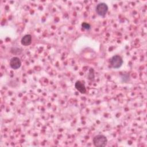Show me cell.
Returning a JSON list of instances; mask_svg holds the SVG:
<instances>
[{
  "label": "cell",
  "instance_id": "1",
  "mask_svg": "<svg viewBox=\"0 0 147 147\" xmlns=\"http://www.w3.org/2000/svg\"><path fill=\"white\" fill-rule=\"evenodd\" d=\"M107 143V139L106 137L102 134L95 136L93 138V144L94 146L97 147L105 146Z\"/></svg>",
  "mask_w": 147,
  "mask_h": 147
},
{
  "label": "cell",
  "instance_id": "2",
  "mask_svg": "<svg viewBox=\"0 0 147 147\" xmlns=\"http://www.w3.org/2000/svg\"><path fill=\"white\" fill-rule=\"evenodd\" d=\"M110 65L113 68H119L123 64V60L119 55H114L110 59Z\"/></svg>",
  "mask_w": 147,
  "mask_h": 147
},
{
  "label": "cell",
  "instance_id": "3",
  "mask_svg": "<svg viewBox=\"0 0 147 147\" xmlns=\"http://www.w3.org/2000/svg\"><path fill=\"white\" fill-rule=\"evenodd\" d=\"M108 11V6L104 2L99 3L96 6V12L97 14L101 16L105 17Z\"/></svg>",
  "mask_w": 147,
  "mask_h": 147
},
{
  "label": "cell",
  "instance_id": "4",
  "mask_svg": "<svg viewBox=\"0 0 147 147\" xmlns=\"http://www.w3.org/2000/svg\"><path fill=\"white\" fill-rule=\"evenodd\" d=\"M21 65V60L18 57H13L10 60V66L14 69H18Z\"/></svg>",
  "mask_w": 147,
  "mask_h": 147
},
{
  "label": "cell",
  "instance_id": "5",
  "mask_svg": "<svg viewBox=\"0 0 147 147\" xmlns=\"http://www.w3.org/2000/svg\"><path fill=\"white\" fill-rule=\"evenodd\" d=\"M75 88L82 94H85L86 92V88L84 84L80 81H76L75 84Z\"/></svg>",
  "mask_w": 147,
  "mask_h": 147
},
{
  "label": "cell",
  "instance_id": "6",
  "mask_svg": "<svg viewBox=\"0 0 147 147\" xmlns=\"http://www.w3.org/2000/svg\"><path fill=\"white\" fill-rule=\"evenodd\" d=\"M21 44L24 46L29 45L32 42V36L30 34H26L22 37L21 40Z\"/></svg>",
  "mask_w": 147,
  "mask_h": 147
},
{
  "label": "cell",
  "instance_id": "7",
  "mask_svg": "<svg viewBox=\"0 0 147 147\" xmlns=\"http://www.w3.org/2000/svg\"><path fill=\"white\" fill-rule=\"evenodd\" d=\"M82 27L83 28V29H84L85 30H88L91 29V25L89 24H88L87 22H83L82 24Z\"/></svg>",
  "mask_w": 147,
  "mask_h": 147
}]
</instances>
